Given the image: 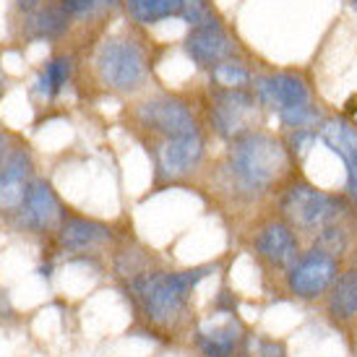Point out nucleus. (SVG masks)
<instances>
[{
    "label": "nucleus",
    "mask_w": 357,
    "mask_h": 357,
    "mask_svg": "<svg viewBox=\"0 0 357 357\" xmlns=\"http://www.w3.org/2000/svg\"><path fill=\"white\" fill-rule=\"evenodd\" d=\"M295 154L284 141L266 130H248L229 141L222 180L229 196L238 201H258L282 190L295 178Z\"/></svg>",
    "instance_id": "f257e3e1"
},
{
    "label": "nucleus",
    "mask_w": 357,
    "mask_h": 357,
    "mask_svg": "<svg viewBox=\"0 0 357 357\" xmlns=\"http://www.w3.org/2000/svg\"><path fill=\"white\" fill-rule=\"evenodd\" d=\"M253 91L266 112H274L284 130L321 128L326 115L316 105L313 81L300 68H264L253 76Z\"/></svg>",
    "instance_id": "f03ea898"
},
{
    "label": "nucleus",
    "mask_w": 357,
    "mask_h": 357,
    "mask_svg": "<svg viewBox=\"0 0 357 357\" xmlns=\"http://www.w3.org/2000/svg\"><path fill=\"white\" fill-rule=\"evenodd\" d=\"M217 266H196L183 271H146L130 282V292L139 300L144 316L151 324H172L183 313L190 292L201 279L208 277Z\"/></svg>",
    "instance_id": "7ed1b4c3"
},
{
    "label": "nucleus",
    "mask_w": 357,
    "mask_h": 357,
    "mask_svg": "<svg viewBox=\"0 0 357 357\" xmlns=\"http://www.w3.org/2000/svg\"><path fill=\"white\" fill-rule=\"evenodd\" d=\"M349 206L352 201L347 196L321 190L303 178H292L279 190V217L292 229L305 232V235H316L328 222L342 219L349 211Z\"/></svg>",
    "instance_id": "20e7f679"
},
{
    "label": "nucleus",
    "mask_w": 357,
    "mask_h": 357,
    "mask_svg": "<svg viewBox=\"0 0 357 357\" xmlns=\"http://www.w3.org/2000/svg\"><path fill=\"white\" fill-rule=\"evenodd\" d=\"M97 79L115 94H136L149 84L151 63L144 45L133 37H109L94 55Z\"/></svg>",
    "instance_id": "39448f33"
},
{
    "label": "nucleus",
    "mask_w": 357,
    "mask_h": 357,
    "mask_svg": "<svg viewBox=\"0 0 357 357\" xmlns=\"http://www.w3.org/2000/svg\"><path fill=\"white\" fill-rule=\"evenodd\" d=\"M206 112L214 133L229 144L243 133L256 130L258 123L266 115V107L261 105L253 86H248V89H225V86L208 84Z\"/></svg>",
    "instance_id": "423d86ee"
},
{
    "label": "nucleus",
    "mask_w": 357,
    "mask_h": 357,
    "mask_svg": "<svg viewBox=\"0 0 357 357\" xmlns=\"http://www.w3.org/2000/svg\"><path fill=\"white\" fill-rule=\"evenodd\" d=\"M136 126L159 139H180L201 133L199 115L178 94H151L133 107Z\"/></svg>",
    "instance_id": "0eeeda50"
},
{
    "label": "nucleus",
    "mask_w": 357,
    "mask_h": 357,
    "mask_svg": "<svg viewBox=\"0 0 357 357\" xmlns=\"http://www.w3.org/2000/svg\"><path fill=\"white\" fill-rule=\"evenodd\" d=\"M183 52L199 70H211L214 66L229 58H248L245 45L240 42L235 31L227 29V24L219 19L204 26H193L183 37Z\"/></svg>",
    "instance_id": "6e6552de"
},
{
    "label": "nucleus",
    "mask_w": 357,
    "mask_h": 357,
    "mask_svg": "<svg viewBox=\"0 0 357 357\" xmlns=\"http://www.w3.org/2000/svg\"><path fill=\"white\" fill-rule=\"evenodd\" d=\"M339 271H342V261L313 245V248L303 250L298 261L289 266V271L284 274V282H287V289L295 298L316 300L331 289Z\"/></svg>",
    "instance_id": "1a4fd4ad"
},
{
    "label": "nucleus",
    "mask_w": 357,
    "mask_h": 357,
    "mask_svg": "<svg viewBox=\"0 0 357 357\" xmlns=\"http://www.w3.org/2000/svg\"><path fill=\"white\" fill-rule=\"evenodd\" d=\"M204 157H206V139H204V133L180 136V139H162L154 146L157 185L190 178L201 167Z\"/></svg>",
    "instance_id": "9d476101"
},
{
    "label": "nucleus",
    "mask_w": 357,
    "mask_h": 357,
    "mask_svg": "<svg viewBox=\"0 0 357 357\" xmlns=\"http://www.w3.org/2000/svg\"><path fill=\"white\" fill-rule=\"evenodd\" d=\"M253 253L268 268H274L279 274H287L289 266L303 253L298 229L289 227L282 217L271 219V222H266V225H261L256 229V235H253Z\"/></svg>",
    "instance_id": "9b49d317"
},
{
    "label": "nucleus",
    "mask_w": 357,
    "mask_h": 357,
    "mask_svg": "<svg viewBox=\"0 0 357 357\" xmlns=\"http://www.w3.org/2000/svg\"><path fill=\"white\" fill-rule=\"evenodd\" d=\"M318 139L344 162V196L352 201V206H357V126L344 118H326L318 128Z\"/></svg>",
    "instance_id": "f8f14e48"
},
{
    "label": "nucleus",
    "mask_w": 357,
    "mask_h": 357,
    "mask_svg": "<svg viewBox=\"0 0 357 357\" xmlns=\"http://www.w3.org/2000/svg\"><path fill=\"white\" fill-rule=\"evenodd\" d=\"M63 206H60L55 190L50 188V183L45 180H31L26 199L19 208V222L21 227L31 229V232H45V229L58 227L63 222Z\"/></svg>",
    "instance_id": "ddd939ff"
},
{
    "label": "nucleus",
    "mask_w": 357,
    "mask_h": 357,
    "mask_svg": "<svg viewBox=\"0 0 357 357\" xmlns=\"http://www.w3.org/2000/svg\"><path fill=\"white\" fill-rule=\"evenodd\" d=\"M31 185V157L29 151L16 149L8 154V162L0 169V211L13 214L19 211L26 190Z\"/></svg>",
    "instance_id": "4468645a"
},
{
    "label": "nucleus",
    "mask_w": 357,
    "mask_h": 357,
    "mask_svg": "<svg viewBox=\"0 0 357 357\" xmlns=\"http://www.w3.org/2000/svg\"><path fill=\"white\" fill-rule=\"evenodd\" d=\"M112 238V229L105 222L86 217H63L58 225V243L60 248L70 250V253H84L107 243Z\"/></svg>",
    "instance_id": "2eb2a0df"
},
{
    "label": "nucleus",
    "mask_w": 357,
    "mask_h": 357,
    "mask_svg": "<svg viewBox=\"0 0 357 357\" xmlns=\"http://www.w3.org/2000/svg\"><path fill=\"white\" fill-rule=\"evenodd\" d=\"M328 313L337 321L357 316V268H342L328 289Z\"/></svg>",
    "instance_id": "dca6fc26"
},
{
    "label": "nucleus",
    "mask_w": 357,
    "mask_h": 357,
    "mask_svg": "<svg viewBox=\"0 0 357 357\" xmlns=\"http://www.w3.org/2000/svg\"><path fill=\"white\" fill-rule=\"evenodd\" d=\"M70 21H73V16L60 3L42 6L34 16H26V29H29L26 34L31 40H58L68 31Z\"/></svg>",
    "instance_id": "f3484780"
},
{
    "label": "nucleus",
    "mask_w": 357,
    "mask_h": 357,
    "mask_svg": "<svg viewBox=\"0 0 357 357\" xmlns=\"http://www.w3.org/2000/svg\"><path fill=\"white\" fill-rule=\"evenodd\" d=\"M240 326L235 321H227L225 326L201 328L196 342L204 357H232L240 344Z\"/></svg>",
    "instance_id": "a211bd4d"
},
{
    "label": "nucleus",
    "mask_w": 357,
    "mask_h": 357,
    "mask_svg": "<svg viewBox=\"0 0 357 357\" xmlns=\"http://www.w3.org/2000/svg\"><path fill=\"white\" fill-rule=\"evenodd\" d=\"M128 16L141 26L183 16V0H123Z\"/></svg>",
    "instance_id": "6ab92c4d"
},
{
    "label": "nucleus",
    "mask_w": 357,
    "mask_h": 357,
    "mask_svg": "<svg viewBox=\"0 0 357 357\" xmlns=\"http://www.w3.org/2000/svg\"><path fill=\"white\" fill-rule=\"evenodd\" d=\"M256 68L248 63V58H229L208 70V84L225 86V89H248L253 86Z\"/></svg>",
    "instance_id": "aec40b11"
},
{
    "label": "nucleus",
    "mask_w": 357,
    "mask_h": 357,
    "mask_svg": "<svg viewBox=\"0 0 357 357\" xmlns=\"http://www.w3.org/2000/svg\"><path fill=\"white\" fill-rule=\"evenodd\" d=\"M70 73H73V60L68 55H52L45 63V68L40 70V76H37V91H40V97L55 100L60 91L66 89V84L70 81Z\"/></svg>",
    "instance_id": "412c9836"
},
{
    "label": "nucleus",
    "mask_w": 357,
    "mask_h": 357,
    "mask_svg": "<svg viewBox=\"0 0 357 357\" xmlns=\"http://www.w3.org/2000/svg\"><path fill=\"white\" fill-rule=\"evenodd\" d=\"M180 19L193 29V26L219 21V13L214 8V0H183V16Z\"/></svg>",
    "instance_id": "4be33fe9"
},
{
    "label": "nucleus",
    "mask_w": 357,
    "mask_h": 357,
    "mask_svg": "<svg viewBox=\"0 0 357 357\" xmlns=\"http://www.w3.org/2000/svg\"><path fill=\"white\" fill-rule=\"evenodd\" d=\"M58 3L73 19H94L107 8H112L118 0H58Z\"/></svg>",
    "instance_id": "5701e85b"
},
{
    "label": "nucleus",
    "mask_w": 357,
    "mask_h": 357,
    "mask_svg": "<svg viewBox=\"0 0 357 357\" xmlns=\"http://www.w3.org/2000/svg\"><path fill=\"white\" fill-rule=\"evenodd\" d=\"M16 8H19L24 16H34V13L42 8V0H16Z\"/></svg>",
    "instance_id": "b1692460"
},
{
    "label": "nucleus",
    "mask_w": 357,
    "mask_h": 357,
    "mask_svg": "<svg viewBox=\"0 0 357 357\" xmlns=\"http://www.w3.org/2000/svg\"><path fill=\"white\" fill-rule=\"evenodd\" d=\"M261 355H264V357H284V347H282L279 342H264Z\"/></svg>",
    "instance_id": "393cba45"
},
{
    "label": "nucleus",
    "mask_w": 357,
    "mask_h": 357,
    "mask_svg": "<svg viewBox=\"0 0 357 357\" xmlns=\"http://www.w3.org/2000/svg\"><path fill=\"white\" fill-rule=\"evenodd\" d=\"M8 162V157H6V139L0 136V169H3V165Z\"/></svg>",
    "instance_id": "a878e982"
},
{
    "label": "nucleus",
    "mask_w": 357,
    "mask_h": 357,
    "mask_svg": "<svg viewBox=\"0 0 357 357\" xmlns=\"http://www.w3.org/2000/svg\"><path fill=\"white\" fill-rule=\"evenodd\" d=\"M3 89H6V73L0 68V94H3Z\"/></svg>",
    "instance_id": "bb28decb"
},
{
    "label": "nucleus",
    "mask_w": 357,
    "mask_h": 357,
    "mask_svg": "<svg viewBox=\"0 0 357 357\" xmlns=\"http://www.w3.org/2000/svg\"><path fill=\"white\" fill-rule=\"evenodd\" d=\"M349 6H352V10H355V16H357V0H349Z\"/></svg>",
    "instance_id": "cd10ccee"
}]
</instances>
